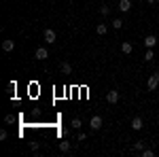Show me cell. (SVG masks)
Returning a JSON list of instances; mask_svg holds the SVG:
<instances>
[{
    "instance_id": "obj_9",
    "label": "cell",
    "mask_w": 159,
    "mask_h": 157,
    "mask_svg": "<svg viewBox=\"0 0 159 157\" xmlns=\"http://www.w3.org/2000/svg\"><path fill=\"white\" fill-rule=\"evenodd\" d=\"M155 45H157V36H155V34H148V36L144 38V47H147V49H153Z\"/></svg>"
},
{
    "instance_id": "obj_13",
    "label": "cell",
    "mask_w": 159,
    "mask_h": 157,
    "mask_svg": "<svg viewBox=\"0 0 159 157\" xmlns=\"http://www.w3.org/2000/svg\"><path fill=\"white\" fill-rule=\"evenodd\" d=\"M132 151H136V153H142V151H144V140H138V142H134Z\"/></svg>"
},
{
    "instance_id": "obj_21",
    "label": "cell",
    "mask_w": 159,
    "mask_h": 157,
    "mask_svg": "<svg viewBox=\"0 0 159 157\" xmlns=\"http://www.w3.org/2000/svg\"><path fill=\"white\" fill-rule=\"evenodd\" d=\"M85 138H87V134H85V132H79V134H76V140H79V142H83Z\"/></svg>"
},
{
    "instance_id": "obj_23",
    "label": "cell",
    "mask_w": 159,
    "mask_h": 157,
    "mask_svg": "<svg viewBox=\"0 0 159 157\" xmlns=\"http://www.w3.org/2000/svg\"><path fill=\"white\" fill-rule=\"evenodd\" d=\"M9 138V134H7V130H0V140H7Z\"/></svg>"
},
{
    "instance_id": "obj_3",
    "label": "cell",
    "mask_w": 159,
    "mask_h": 157,
    "mask_svg": "<svg viewBox=\"0 0 159 157\" xmlns=\"http://www.w3.org/2000/svg\"><path fill=\"white\" fill-rule=\"evenodd\" d=\"M43 36H45V40H47V45H53V43L57 40V34H55V30H53V28H45Z\"/></svg>"
},
{
    "instance_id": "obj_19",
    "label": "cell",
    "mask_w": 159,
    "mask_h": 157,
    "mask_svg": "<svg viewBox=\"0 0 159 157\" xmlns=\"http://www.w3.org/2000/svg\"><path fill=\"white\" fill-rule=\"evenodd\" d=\"M15 89H17V83H15V81H11V83L7 85V91H9V94H13Z\"/></svg>"
},
{
    "instance_id": "obj_10",
    "label": "cell",
    "mask_w": 159,
    "mask_h": 157,
    "mask_svg": "<svg viewBox=\"0 0 159 157\" xmlns=\"http://www.w3.org/2000/svg\"><path fill=\"white\" fill-rule=\"evenodd\" d=\"M13 49H15V40H11V38H7V40H2V51H7V53H11Z\"/></svg>"
},
{
    "instance_id": "obj_16",
    "label": "cell",
    "mask_w": 159,
    "mask_h": 157,
    "mask_svg": "<svg viewBox=\"0 0 159 157\" xmlns=\"http://www.w3.org/2000/svg\"><path fill=\"white\" fill-rule=\"evenodd\" d=\"M100 15H102V17L110 15V7H108V4H102V7H100Z\"/></svg>"
},
{
    "instance_id": "obj_17",
    "label": "cell",
    "mask_w": 159,
    "mask_h": 157,
    "mask_svg": "<svg viewBox=\"0 0 159 157\" xmlns=\"http://www.w3.org/2000/svg\"><path fill=\"white\" fill-rule=\"evenodd\" d=\"M155 60V53H153V49H147V53H144V62H153Z\"/></svg>"
},
{
    "instance_id": "obj_15",
    "label": "cell",
    "mask_w": 159,
    "mask_h": 157,
    "mask_svg": "<svg viewBox=\"0 0 159 157\" xmlns=\"http://www.w3.org/2000/svg\"><path fill=\"white\" fill-rule=\"evenodd\" d=\"M60 151L61 153H68V151H70V142H68V140H61L60 142Z\"/></svg>"
},
{
    "instance_id": "obj_12",
    "label": "cell",
    "mask_w": 159,
    "mask_h": 157,
    "mask_svg": "<svg viewBox=\"0 0 159 157\" xmlns=\"http://www.w3.org/2000/svg\"><path fill=\"white\" fill-rule=\"evenodd\" d=\"M96 32H98V36H104V34L108 32V25L106 24H98L96 25Z\"/></svg>"
},
{
    "instance_id": "obj_4",
    "label": "cell",
    "mask_w": 159,
    "mask_h": 157,
    "mask_svg": "<svg viewBox=\"0 0 159 157\" xmlns=\"http://www.w3.org/2000/svg\"><path fill=\"white\" fill-rule=\"evenodd\" d=\"M119 91H117V89H110L108 94H106V102H108V104H117V102H119Z\"/></svg>"
},
{
    "instance_id": "obj_25",
    "label": "cell",
    "mask_w": 159,
    "mask_h": 157,
    "mask_svg": "<svg viewBox=\"0 0 159 157\" xmlns=\"http://www.w3.org/2000/svg\"><path fill=\"white\" fill-rule=\"evenodd\" d=\"M148 4H151V7H153V4H157V0H147Z\"/></svg>"
},
{
    "instance_id": "obj_22",
    "label": "cell",
    "mask_w": 159,
    "mask_h": 157,
    "mask_svg": "<svg viewBox=\"0 0 159 157\" xmlns=\"http://www.w3.org/2000/svg\"><path fill=\"white\" fill-rule=\"evenodd\" d=\"M38 146H40V145H38L36 140H32V142H30V149H32V151H38Z\"/></svg>"
},
{
    "instance_id": "obj_11",
    "label": "cell",
    "mask_w": 159,
    "mask_h": 157,
    "mask_svg": "<svg viewBox=\"0 0 159 157\" xmlns=\"http://www.w3.org/2000/svg\"><path fill=\"white\" fill-rule=\"evenodd\" d=\"M121 51H123V53H125V55H129V53H132V51H134V45H132V43H127V40H125V43H123V45H121Z\"/></svg>"
},
{
    "instance_id": "obj_18",
    "label": "cell",
    "mask_w": 159,
    "mask_h": 157,
    "mask_svg": "<svg viewBox=\"0 0 159 157\" xmlns=\"http://www.w3.org/2000/svg\"><path fill=\"white\" fill-rule=\"evenodd\" d=\"M70 125H72L74 130H81V125H83V123H81V119H79V117H74V119L70 121Z\"/></svg>"
},
{
    "instance_id": "obj_2",
    "label": "cell",
    "mask_w": 159,
    "mask_h": 157,
    "mask_svg": "<svg viewBox=\"0 0 159 157\" xmlns=\"http://www.w3.org/2000/svg\"><path fill=\"white\" fill-rule=\"evenodd\" d=\"M102 125H104V121H102V117H100V115H93V117L89 119V127H91L93 132L102 130Z\"/></svg>"
},
{
    "instance_id": "obj_24",
    "label": "cell",
    "mask_w": 159,
    "mask_h": 157,
    "mask_svg": "<svg viewBox=\"0 0 159 157\" xmlns=\"http://www.w3.org/2000/svg\"><path fill=\"white\" fill-rule=\"evenodd\" d=\"M4 121H7V123H15V117H13V115H7Z\"/></svg>"
},
{
    "instance_id": "obj_5",
    "label": "cell",
    "mask_w": 159,
    "mask_h": 157,
    "mask_svg": "<svg viewBox=\"0 0 159 157\" xmlns=\"http://www.w3.org/2000/svg\"><path fill=\"white\" fill-rule=\"evenodd\" d=\"M34 58H36V60H47V58H49V51H47V47H38L36 51H34Z\"/></svg>"
},
{
    "instance_id": "obj_26",
    "label": "cell",
    "mask_w": 159,
    "mask_h": 157,
    "mask_svg": "<svg viewBox=\"0 0 159 157\" xmlns=\"http://www.w3.org/2000/svg\"><path fill=\"white\" fill-rule=\"evenodd\" d=\"M155 72H157V74H159V70H155Z\"/></svg>"
},
{
    "instance_id": "obj_8",
    "label": "cell",
    "mask_w": 159,
    "mask_h": 157,
    "mask_svg": "<svg viewBox=\"0 0 159 157\" xmlns=\"http://www.w3.org/2000/svg\"><path fill=\"white\" fill-rule=\"evenodd\" d=\"M60 72L64 74V76L72 74V66H70V62H61V64H60Z\"/></svg>"
},
{
    "instance_id": "obj_6",
    "label": "cell",
    "mask_w": 159,
    "mask_h": 157,
    "mask_svg": "<svg viewBox=\"0 0 159 157\" xmlns=\"http://www.w3.org/2000/svg\"><path fill=\"white\" fill-rule=\"evenodd\" d=\"M121 13H129L132 11V0H119V7H117Z\"/></svg>"
},
{
    "instance_id": "obj_7",
    "label": "cell",
    "mask_w": 159,
    "mask_h": 157,
    "mask_svg": "<svg viewBox=\"0 0 159 157\" xmlns=\"http://www.w3.org/2000/svg\"><path fill=\"white\" fill-rule=\"evenodd\" d=\"M142 127H144V121H142V117H134V119H132V130H134V132H140Z\"/></svg>"
},
{
    "instance_id": "obj_20",
    "label": "cell",
    "mask_w": 159,
    "mask_h": 157,
    "mask_svg": "<svg viewBox=\"0 0 159 157\" xmlns=\"http://www.w3.org/2000/svg\"><path fill=\"white\" fill-rule=\"evenodd\" d=\"M142 157H155V151L153 149H144L142 151Z\"/></svg>"
},
{
    "instance_id": "obj_1",
    "label": "cell",
    "mask_w": 159,
    "mask_h": 157,
    "mask_svg": "<svg viewBox=\"0 0 159 157\" xmlns=\"http://www.w3.org/2000/svg\"><path fill=\"white\" fill-rule=\"evenodd\" d=\"M157 87H159V74H157V72L148 74V81H147V89H148V91H155Z\"/></svg>"
},
{
    "instance_id": "obj_14",
    "label": "cell",
    "mask_w": 159,
    "mask_h": 157,
    "mask_svg": "<svg viewBox=\"0 0 159 157\" xmlns=\"http://www.w3.org/2000/svg\"><path fill=\"white\" fill-rule=\"evenodd\" d=\"M110 25H112L115 30H121V28H123V19H119V17H115V19L110 21Z\"/></svg>"
}]
</instances>
